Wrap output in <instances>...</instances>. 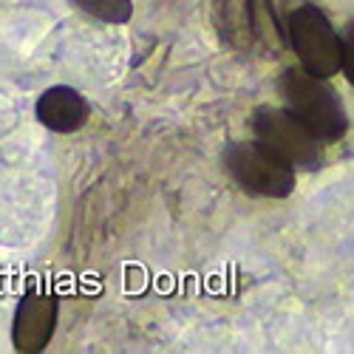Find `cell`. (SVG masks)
<instances>
[{
    "label": "cell",
    "instance_id": "1",
    "mask_svg": "<svg viewBox=\"0 0 354 354\" xmlns=\"http://www.w3.org/2000/svg\"><path fill=\"white\" fill-rule=\"evenodd\" d=\"M283 108L320 142H337L348 131V113L340 94L323 77L304 68H283L275 80Z\"/></svg>",
    "mask_w": 354,
    "mask_h": 354
},
{
    "label": "cell",
    "instance_id": "2",
    "mask_svg": "<svg viewBox=\"0 0 354 354\" xmlns=\"http://www.w3.org/2000/svg\"><path fill=\"white\" fill-rule=\"evenodd\" d=\"M224 170L235 185H241L247 193L267 196V198H286L292 196L295 185V167L275 156L267 145L258 139L230 142L224 147Z\"/></svg>",
    "mask_w": 354,
    "mask_h": 354
},
{
    "label": "cell",
    "instance_id": "3",
    "mask_svg": "<svg viewBox=\"0 0 354 354\" xmlns=\"http://www.w3.org/2000/svg\"><path fill=\"white\" fill-rule=\"evenodd\" d=\"M283 35L298 57L304 71L329 80L340 71L343 57H340V35L329 23L326 12L317 6H298L286 15Z\"/></svg>",
    "mask_w": 354,
    "mask_h": 354
},
{
    "label": "cell",
    "instance_id": "4",
    "mask_svg": "<svg viewBox=\"0 0 354 354\" xmlns=\"http://www.w3.org/2000/svg\"><path fill=\"white\" fill-rule=\"evenodd\" d=\"M250 128L261 145H267L295 170H317L323 165L320 139L309 128H304L286 108H255V113L250 116Z\"/></svg>",
    "mask_w": 354,
    "mask_h": 354
},
{
    "label": "cell",
    "instance_id": "5",
    "mask_svg": "<svg viewBox=\"0 0 354 354\" xmlns=\"http://www.w3.org/2000/svg\"><path fill=\"white\" fill-rule=\"evenodd\" d=\"M54 329H57V298L43 286L28 289L20 298L12 320L15 348L23 354H37L48 346Z\"/></svg>",
    "mask_w": 354,
    "mask_h": 354
},
{
    "label": "cell",
    "instance_id": "6",
    "mask_svg": "<svg viewBox=\"0 0 354 354\" xmlns=\"http://www.w3.org/2000/svg\"><path fill=\"white\" fill-rule=\"evenodd\" d=\"M35 113L37 122L54 133H77L91 116V105L71 85H51L37 97Z\"/></svg>",
    "mask_w": 354,
    "mask_h": 354
},
{
    "label": "cell",
    "instance_id": "7",
    "mask_svg": "<svg viewBox=\"0 0 354 354\" xmlns=\"http://www.w3.org/2000/svg\"><path fill=\"white\" fill-rule=\"evenodd\" d=\"M213 23L218 37L232 48H252L255 28H258V9L255 0H216L213 3Z\"/></svg>",
    "mask_w": 354,
    "mask_h": 354
},
{
    "label": "cell",
    "instance_id": "8",
    "mask_svg": "<svg viewBox=\"0 0 354 354\" xmlns=\"http://www.w3.org/2000/svg\"><path fill=\"white\" fill-rule=\"evenodd\" d=\"M71 3L94 20L102 23H128L133 17V0H71Z\"/></svg>",
    "mask_w": 354,
    "mask_h": 354
},
{
    "label": "cell",
    "instance_id": "9",
    "mask_svg": "<svg viewBox=\"0 0 354 354\" xmlns=\"http://www.w3.org/2000/svg\"><path fill=\"white\" fill-rule=\"evenodd\" d=\"M351 48H354V37H351V23H348V26H346V32L340 35V57H343L340 71L346 74L348 82H351Z\"/></svg>",
    "mask_w": 354,
    "mask_h": 354
}]
</instances>
